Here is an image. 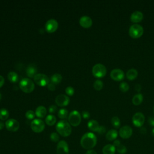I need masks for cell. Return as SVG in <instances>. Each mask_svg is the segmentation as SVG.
Masks as SVG:
<instances>
[{"mask_svg":"<svg viewBox=\"0 0 154 154\" xmlns=\"http://www.w3.org/2000/svg\"><path fill=\"white\" fill-rule=\"evenodd\" d=\"M1 98H2V96H1V93H0V100H1Z\"/></svg>","mask_w":154,"mask_h":154,"instance_id":"obj_46","label":"cell"},{"mask_svg":"<svg viewBox=\"0 0 154 154\" xmlns=\"http://www.w3.org/2000/svg\"><path fill=\"white\" fill-rule=\"evenodd\" d=\"M143 19V14L140 11L133 12L130 17V20L133 23H138Z\"/></svg>","mask_w":154,"mask_h":154,"instance_id":"obj_17","label":"cell"},{"mask_svg":"<svg viewBox=\"0 0 154 154\" xmlns=\"http://www.w3.org/2000/svg\"><path fill=\"white\" fill-rule=\"evenodd\" d=\"M4 123H3L2 121L0 120V130L3 129L4 128Z\"/></svg>","mask_w":154,"mask_h":154,"instance_id":"obj_44","label":"cell"},{"mask_svg":"<svg viewBox=\"0 0 154 154\" xmlns=\"http://www.w3.org/2000/svg\"><path fill=\"white\" fill-rule=\"evenodd\" d=\"M61 80H62V76L58 73H55L51 77V81L52 83L54 84H59L60 83H61Z\"/></svg>","mask_w":154,"mask_h":154,"instance_id":"obj_27","label":"cell"},{"mask_svg":"<svg viewBox=\"0 0 154 154\" xmlns=\"http://www.w3.org/2000/svg\"><path fill=\"white\" fill-rule=\"evenodd\" d=\"M80 143L84 149L90 150L93 148L97 143L96 136L92 132H87L81 137Z\"/></svg>","mask_w":154,"mask_h":154,"instance_id":"obj_1","label":"cell"},{"mask_svg":"<svg viewBox=\"0 0 154 154\" xmlns=\"http://www.w3.org/2000/svg\"><path fill=\"white\" fill-rule=\"evenodd\" d=\"M145 121V117L141 113H136L132 117V123L136 127H141Z\"/></svg>","mask_w":154,"mask_h":154,"instance_id":"obj_9","label":"cell"},{"mask_svg":"<svg viewBox=\"0 0 154 154\" xmlns=\"http://www.w3.org/2000/svg\"><path fill=\"white\" fill-rule=\"evenodd\" d=\"M45 30L49 33H54L58 27V24L57 21L54 19L48 20L45 24Z\"/></svg>","mask_w":154,"mask_h":154,"instance_id":"obj_12","label":"cell"},{"mask_svg":"<svg viewBox=\"0 0 154 154\" xmlns=\"http://www.w3.org/2000/svg\"><path fill=\"white\" fill-rule=\"evenodd\" d=\"M5 126L8 131L11 132H16L19 128V123L16 119H10L6 121Z\"/></svg>","mask_w":154,"mask_h":154,"instance_id":"obj_11","label":"cell"},{"mask_svg":"<svg viewBox=\"0 0 154 154\" xmlns=\"http://www.w3.org/2000/svg\"><path fill=\"white\" fill-rule=\"evenodd\" d=\"M86 154H97V153L94 150H89L86 152Z\"/></svg>","mask_w":154,"mask_h":154,"instance_id":"obj_43","label":"cell"},{"mask_svg":"<svg viewBox=\"0 0 154 154\" xmlns=\"http://www.w3.org/2000/svg\"><path fill=\"white\" fill-rule=\"evenodd\" d=\"M35 114L39 118H43L46 114V109L43 106H39L35 111Z\"/></svg>","mask_w":154,"mask_h":154,"instance_id":"obj_23","label":"cell"},{"mask_svg":"<svg viewBox=\"0 0 154 154\" xmlns=\"http://www.w3.org/2000/svg\"><path fill=\"white\" fill-rule=\"evenodd\" d=\"M137 76H138V72L136 69L134 68L130 69L126 72V78H128V80L130 81L135 80L137 77Z\"/></svg>","mask_w":154,"mask_h":154,"instance_id":"obj_20","label":"cell"},{"mask_svg":"<svg viewBox=\"0 0 154 154\" xmlns=\"http://www.w3.org/2000/svg\"><path fill=\"white\" fill-rule=\"evenodd\" d=\"M80 25L84 28H89L93 24L92 19L87 16H83L80 19Z\"/></svg>","mask_w":154,"mask_h":154,"instance_id":"obj_16","label":"cell"},{"mask_svg":"<svg viewBox=\"0 0 154 154\" xmlns=\"http://www.w3.org/2000/svg\"><path fill=\"white\" fill-rule=\"evenodd\" d=\"M116 152V148L113 144H108L105 145L102 149L103 154H114Z\"/></svg>","mask_w":154,"mask_h":154,"instance_id":"obj_22","label":"cell"},{"mask_svg":"<svg viewBox=\"0 0 154 154\" xmlns=\"http://www.w3.org/2000/svg\"><path fill=\"white\" fill-rule=\"evenodd\" d=\"M65 92H66V94H67L68 96H72L73 95L74 92H75V90H74L73 88L71 86H68L66 88Z\"/></svg>","mask_w":154,"mask_h":154,"instance_id":"obj_36","label":"cell"},{"mask_svg":"<svg viewBox=\"0 0 154 154\" xmlns=\"http://www.w3.org/2000/svg\"><path fill=\"white\" fill-rule=\"evenodd\" d=\"M132 134V129L129 126H123L119 130V135L123 139H128Z\"/></svg>","mask_w":154,"mask_h":154,"instance_id":"obj_15","label":"cell"},{"mask_svg":"<svg viewBox=\"0 0 154 154\" xmlns=\"http://www.w3.org/2000/svg\"><path fill=\"white\" fill-rule=\"evenodd\" d=\"M58 116L60 119H66L68 116V111L65 108L60 109L58 112Z\"/></svg>","mask_w":154,"mask_h":154,"instance_id":"obj_30","label":"cell"},{"mask_svg":"<svg viewBox=\"0 0 154 154\" xmlns=\"http://www.w3.org/2000/svg\"><path fill=\"white\" fill-rule=\"evenodd\" d=\"M144 33L143 28L138 24L131 25L129 29V34L133 39H138L142 36Z\"/></svg>","mask_w":154,"mask_h":154,"instance_id":"obj_6","label":"cell"},{"mask_svg":"<svg viewBox=\"0 0 154 154\" xmlns=\"http://www.w3.org/2000/svg\"><path fill=\"white\" fill-rule=\"evenodd\" d=\"M4 81H5V80H4V77L1 75H0V88H1L4 85Z\"/></svg>","mask_w":154,"mask_h":154,"instance_id":"obj_42","label":"cell"},{"mask_svg":"<svg viewBox=\"0 0 154 154\" xmlns=\"http://www.w3.org/2000/svg\"><path fill=\"white\" fill-rule=\"evenodd\" d=\"M81 122V116L76 110L72 111L68 116V122L73 126H78Z\"/></svg>","mask_w":154,"mask_h":154,"instance_id":"obj_4","label":"cell"},{"mask_svg":"<svg viewBox=\"0 0 154 154\" xmlns=\"http://www.w3.org/2000/svg\"><path fill=\"white\" fill-rule=\"evenodd\" d=\"M57 110V107L55 105H52L49 107V112L50 113H55Z\"/></svg>","mask_w":154,"mask_h":154,"instance_id":"obj_37","label":"cell"},{"mask_svg":"<svg viewBox=\"0 0 154 154\" xmlns=\"http://www.w3.org/2000/svg\"><path fill=\"white\" fill-rule=\"evenodd\" d=\"M103 86H104V84H103L102 81L99 80L95 81L93 84V87H94L95 89L97 91L101 90L103 88Z\"/></svg>","mask_w":154,"mask_h":154,"instance_id":"obj_32","label":"cell"},{"mask_svg":"<svg viewBox=\"0 0 154 154\" xmlns=\"http://www.w3.org/2000/svg\"><path fill=\"white\" fill-rule=\"evenodd\" d=\"M82 116L84 119H87L90 117V113L87 111H83L82 113Z\"/></svg>","mask_w":154,"mask_h":154,"instance_id":"obj_38","label":"cell"},{"mask_svg":"<svg viewBox=\"0 0 154 154\" xmlns=\"http://www.w3.org/2000/svg\"><path fill=\"white\" fill-rule=\"evenodd\" d=\"M47 87L51 91H54L55 90V86L54 84H53L52 83H49L48 84V85L47 86Z\"/></svg>","mask_w":154,"mask_h":154,"instance_id":"obj_39","label":"cell"},{"mask_svg":"<svg viewBox=\"0 0 154 154\" xmlns=\"http://www.w3.org/2000/svg\"><path fill=\"white\" fill-rule=\"evenodd\" d=\"M153 112H154V107H153Z\"/></svg>","mask_w":154,"mask_h":154,"instance_id":"obj_47","label":"cell"},{"mask_svg":"<svg viewBox=\"0 0 154 154\" xmlns=\"http://www.w3.org/2000/svg\"><path fill=\"white\" fill-rule=\"evenodd\" d=\"M55 128L57 132L62 137H68L72 132V128L70 123L65 120L59 121Z\"/></svg>","mask_w":154,"mask_h":154,"instance_id":"obj_2","label":"cell"},{"mask_svg":"<svg viewBox=\"0 0 154 154\" xmlns=\"http://www.w3.org/2000/svg\"><path fill=\"white\" fill-rule=\"evenodd\" d=\"M113 146L115 147L117 152L120 154H125L127 152L126 147L120 143L119 140H116L113 142Z\"/></svg>","mask_w":154,"mask_h":154,"instance_id":"obj_18","label":"cell"},{"mask_svg":"<svg viewBox=\"0 0 154 154\" xmlns=\"http://www.w3.org/2000/svg\"><path fill=\"white\" fill-rule=\"evenodd\" d=\"M152 135L154 136V128H153L152 131Z\"/></svg>","mask_w":154,"mask_h":154,"instance_id":"obj_45","label":"cell"},{"mask_svg":"<svg viewBox=\"0 0 154 154\" xmlns=\"http://www.w3.org/2000/svg\"><path fill=\"white\" fill-rule=\"evenodd\" d=\"M107 73L106 67L102 64H96L92 68V74L97 78H101Z\"/></svg>","mask_w":154,"mask_h":154,"instance_id":"obj_5","label":"cell"},{"mask_svg":"<svg viewBox=\"0 0 154 154\" xmlns=\"http://www.w3.org/2000/svg\"><path fill=\"white\" fill-rule=\"evenodd\" d=\"M9 113L7 110L6 108L0 109V119L1 120H6L8 119Z\"/></svg>","mask_w":154,"mask_h":154,"instance_id":"obj_29","label":"cell"},{"mask_svg":"<svg viewBox=\"0 0 154 154\" xmlns=\"http://www.w3.org/2000/svg\"><path fill=\"white\" fill-rule=\"evenodd\" d=\"M143 101V95L141 93H138L134 96L132 98V103L135 105H139L141 104Z\"/></svg>","mask_w":154,"mask_h":154,"instance_id":"obj_25","label":"cell"},{"mask_svg":"<svg viewBox=\"0 0 154 154\" xmlns=\"http://www.w3.org/2000/svg\"><path fill=\"white\" fill-rule=\"evenodd\" d=\"M35 113L32 110H28L25 113V117L29 120L33 119L35 117Z\"/></svg>","mask_w":154,"mask_h":154,"instance_id":"obj_34","label":"cell"},{"mask_svg":"<svg viewBox=\"0 0 154 154\" xmlns=\"http://www.w3.org/2000/svg\"><path fill=\"white\" fill-rule=\"evenodd\" d=\"M118 136V132L116 129H111L106 134V139L108 141L115 140Z\"/></svg>","mask_w":154,"mask_h":154,"instance_id":"obj_24","label":"cell"},{"mask_svg":"<svg viewBox=\"0 0 154 154\" xmlns=\"http://www.w3.org/2000/svg\"><path fill=\"white\" fill-rule=\"evenodd\" d=\"M69 146L64 140L60 141L57 146V154H69Z\"/></svg>","mask_w":154,"mask_h":154,"instance_id":"obj_13","label":"cell"},{"mask_svg":"<svg viewBox=\"0 0 154 154\" xmlns=\"http://www.w3.org/2000/svg\"><path fill=\"white\" fill-rule=\"evenodd\" d=\"M87 126L89 129L94 132H98L99 129V123L95 120H91L87 123Z\"/></svg>","mask_w":154,"mask_h":154,"instance_id":"obj_21","label":"cell"},{"mask_svg":"<svg viewBox=\"0 0 154 154\" xmlns=\"http://www.w3.org/2000/svg\"><path fill=\"white\" fill-rule=\"evenodd\" d=\"M56 117L54 115L49 114L46 116L45 122L48 126H53L56 123Z\"/></svg>","mask_w":154,"mask_h":154,"instance_id":"obj_28","label":"cell"},{"mask_svg":"<svg viewBox=\"0 0 154 154\" xmlns=\"http://www.w3.org/2000/svg\"><path fill=\"white\" fill-rule=\"evenodd\" d=\"M148 122H149V123L151 126H154V116H150V117L149 118Z\"/></svg>","mask_w":154,"mask_h":154,"instance_id":"obj_40","label":"cell"},{"mask_svg":"<svg viewBox=\"0 0 154 154\" xmlns=\"http://www.w3.org/2000/svg\"><path fill=\"white\" fill-rule=\"evenodd\" d=\"M35 86L31 80L25 78H23L19 83L20 89L25 93H30L33 92Z\"/></svg>","mask_w":154,"mask_h":154,"instance_id":"obj_3","label":"cell"},{"mask_svg":"<svg viewBox=\"0 0 154 154\" xmlns=\"http://www.w3.org/2000/svg\"><path fill=\"white\" fill-rule=\"evenodd\" d=\"M33 78L35 83L40 87L48 86L50 82V79L48 78V76L42 73H37Z\"/></svg>","mask_w":154,"mask_h":154,"instance_id":"obj_7","label":"cell"},{"mask_svg":"<svg viewBox=\"0 0 154 154\" xmlns=\"http://www.w3.org/2000/svg\"><path fill=\"white\" fill-rule=\"evenodd\" d=\"M9 80L13 83H15L18 81V75L15 72H10L7 75Z\"/></svg>","mask_w":154,"mask_h":154,"instance_id":"obj_26","label":"cell"},{"mask_svg":"<svg viewBox=\"0 0 154 154\" xmlns=\"http://www.w3.org/2000/svg\"><path fill=\"white\" fill-rule=\"evenodd\" d=\"M105 131H106V129H105V127H104V126H100V127H99V130H98V132L99 134H103L105 132Z\"/></svg>","mask_w":154,"mask_h":154,"instance_id":"obj_41","label":"cell"},{"mask_svg":"<svg viewBox=\"0 0 154 154\" xmlns=\"http://www.w3.org/2000/svg\"><path fill=\"white\" fill-rule=\"evenodd\" d=\"M112 125L116 128H119L120 126V120L119 118L117 116H114L112 117L111 120Z\"/></svg>","mask_w":154,"mask_h":154,"instance_id":"obj_31","label":"cell"},{"mask_svg":"<svg viewBox=\"0 0 154 154\" xmlns=\"http://www.w3.org/2000/svg\"><path fill=\"white\" fill-rule=\"evenodd\" d=\"M56 104L61 107L67 106L70 102V99L65 95H59L55 99Z\"/></svg>","mask_w":154,"mask_h":154,"instance_id":"obj_14","label":"cell"},{"mask_svg":"<svg viewBox=\"0 0 154 154\" xmlns=\"http://www.w3.org/2000/svg\"><path fill=\"white\" fill-rule=\"evenodd\" d=\"M129 89V84L126 82H122L119 85V89L122 92H126Z\"/></svg>","mask_w":154,"mask_h":154,"instance_id":"obj_33","label":"cell"},{"mask_svg":"<svg viewBox=\"0 0 154 154\" xmlns=\"http://www.w3.org/2000/svg\"><path fill=\"white\" fill-rule=\"evenodd\" d=\"M37 67L34 64H30L28 66L26 69L27 75L30 78H34L36 75H37Z\"/></svg>","mask_w":154,"mask_h":154,"instance_id":"obj_19","label":"cell"},{"mask_svg":"<svg viewBox=\"0 0 154 154\" xmlns=\"http://www.w3.org/2000/svg\"><path fill=\"white\" fill-rule=\"evenodd\" d=\"M59 135L56 132H52L51 133L50 135V139L53 141V142H58L59 140Z\"/></svg>","mask_w":154,"mask_h":154,"instance_id":"obj_35","label":"cell"},{"mask_svg":"<svg viewBox=\"0 0 154 154\" xmlns=\"http://www.w3.org/2000/svg\"><path fill=\"white\" fill-rule=\"evenodd\" d=\"M111 78L116 81H120L125 78V73L123 71L120 69H114L110 73Z\"/></svg>","mask_w":154,"mask_h":154,"instance_id":"obj_10","label":"cell"},{"mask_svg":"<svg viewBox=\"0 0 154 154\" xmlns=\"http://www.w3.org/2000/svg\"><path fill=\"white\" fill-rule=\"evenodd\" d=\"M45 128V123L40 119H34L31 123V128L32 131L34 132L40 133L44 130Z\"/></svg>","mask_w":154,"mask_h":154,"instance_id":"obj_8","label":"cell"}]
</instances>
